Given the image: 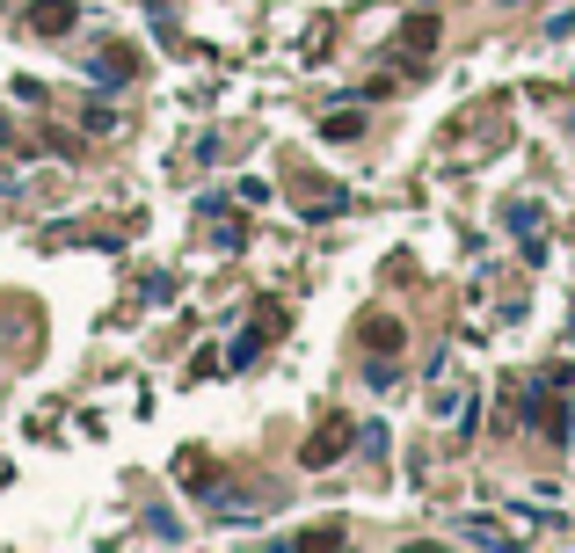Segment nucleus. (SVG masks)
<instances>
[{
    "instance_id": "20e7f679",
    "label": "nucleus",
    "mask_w": 575,
    "mask_h": 553,
    "mask_svg": "<svg viewBox=\"0 0 575 553\" xmlns=\"http://www.w3.org/2000/svg\"><path fill=\"white\" fill-rule=\"evenodd\" d=\"M401 51H408V59H430V51H437V15H430V8H415V15L401 23Z\"/></svg>"
},
{
    "instance_id": "39448f33",
    "label": "nucleus",
    "mask_w": 575,
    "mask_h": 553,
    "mask_svg": "<svg viewBox=\"0 0 575 553\" xmlns=\"http://www.w3.org/2000/svg\"><path fill=\"white\" fill-rule=\"evenodd\" d=\"M358 336H364V350H379V357H401V321H386V313H364V328H358Z\"/></svg>"
},
{
    "instance_id": "f03ea898",
    "label": "nucleus",
    "mask_w": 575,
    "mask_h": 553,
    "mask_svg": "<svg viewBox=\"0 0 575 553\" xmlns=\"http://www.w3.org/2000/svg\"><path fill=\"white\" fill-rule=\"evenodd\" d=\"M525 423H539V430L553 437V444H568V430H575V415L553 401V393H525Z\"/></svg>"
},
{
    "instance_id": "6e6552de",
    "label": "nucleus",
    "mask_w": 575,
    "mask_h": 553,
    "mask_svg": "<svg viewBox=\"0 0 575 553\" xmlns=\"http://www.w3.org/2000/svg\"><path fill=\"white\" fill-rule=\"evenodd\" d=\"M459 539H474V546H503L510 531H496V525H480V517H466V525H459Z\"/></svg>"
},
{
    "instance_id": "7ed1b4c3",
    "label": "nucleus",
    "mask_w": 575,
    "mask_h": 553,
    "mask_svg": "<svg viewBox=\"0 0 575 553\" xmlns=\"http://www.w3.org/2000/svg\"><path fill=\"white\" fill-rule=\"evenodd\" d=\"M29 29H37V37H66L73 23H80V15H73V0H29V15H23Z\"/></svg>"
},
{
    "instance_id": "f257e3e1",
    "label": "nucleus",
    "mask_w": 575,
    "mask_h": 553,
    "mask_svg": "<svg viewBox=\"0 0 575 553\" xmlns=\"http://www.w3.org/2000/svg\"><path fill=\"white\" fill-rule=\"evenodd\" d=\"M342 444H350V423L336 415V423H321V430L307 437V452H299V466H313V474H321V466H336V458H342Z\"/></svg>"
},
{
    "instance_id": "0eeeda50",
    "label": "nucleus",
    "mask_w": 575,
    "mask_h": 553,
    "mask_svg": "<svg viewBox=\"0 0 575 553\" xmlns=\"http://www.w3.org/2000/svg\"><path fill=\"white\" fill-rule=\"evenodd\" d=\"M291 546L299 553H328V546H342V525H313V531H299Z\"/></svg>"
},
{
    "instance_id": "423d86ee",
    "label": "nucleus",
    "mask_w": 575,
    "mask_h": 553,
    "mask_svg": "<svg viewBox=\"0 0 575 553\" xmlns=\"http://www.w3.org/2000/svg\"><path fill=\"white\" fill-rule=\"evenodd\" d=\"M88 73L96 80H132V59H124V45H102V59H88Z\"/></svg>"
},
{
    "instance_id": "1a4fd4ad",
    "label": "nucleus",
    "mask_w": 575,
    "mask_h": 553,
    "mask_svg": "<svg viewBox=\"0 0 575 553\" xmlns=\"http://www.w3.org/2000/svg\"><path fill=\"white\" fill-rule=\"evenodd\" d=\"M364 131V117H350V110H342V117H321V139H358Z\"/></svg>"
}]
</instances>
